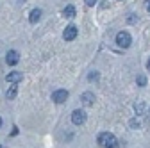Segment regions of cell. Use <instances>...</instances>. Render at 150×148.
<instances>
[{
	"label": "cell",
	"mask_w": 150,
	"mask_h": 148,
	"mask_svg": "<svg viewBox=\"0 0 150 148\" xmlns=\"http://www.w3.org/2000/svg\"><path fill=\"white\" fill-rule=\"evenodd\" d=\"M98 144H100L102 148H116V146H118V141H116V137L112 136V134L102 132V134L98 136Z\"/></svg>",
	"instance_id": "1"
},
{
	"label": "cell",
	"mask_w": 150,
	"mask_h": 148,
	"mask_svg": "<svg viewBox=\"0 0 150 148\" xmlns=\"http://www.w3.org/2000/svg\"><path fill=\"white\" fill-rule=\"evenodd\" d=\"M116 43H118V47H122V48H129L130 43H132V38H130L129 32L122 30V32L116 34Z\"/></svg>",
	"instance_id": "2"
},
{
	"label": "cell",
	"mask_w": 150,
	"mask_h": 148,
	"mask_svg": "<svg viewBox=\"0 0 150 148\" xmlns=\"http://www.w3.org/2000/svg\"><path fill=\"white\" fill-rule=\"evenodd\" d=\"M66 98H68V91L66 89H57V91L52 93V100L55 104H63V102H66Z\"/></svg>",
	"instance_id": "3"
},
{
	"label": "cell",
	"mask_w": 150,
	"mask_h": 148,
	"mask_svg": "<svg viewBox=\"0 0 150 148\" xmlns=\"http://www.w3.org/2000/svg\"><path fill=\"white\" fill-rule=\"evenodd\" d=\"M71 121L75 125H82L86 121V113H84V111H81V109H75L73 113H71Z\"/></svg>",
	"instance_id": "4"
},
{
	"label": "cell",
	"mask_w": 150,
	"mask_h": 148,
	"mask_svg": "<svg viewBox=\"0 0 150 148\" xmlns=\"http://www.w3.org/2000/svg\"><path fill=\"white\" fill-rule=\"evenodd\" d=\"M63 38L66 41H73L75 38H77V27H75V25H68L64 29V32H63Z\"/></svg>",
	"instance_id": "5"
},
{
	"label": "cell",
	"mask_w": 150,
	"mask_h": 148,
	"mask_svg": "<svg viewBox=\"0 0 150 148\" xmlns=\"http://www.w3.org/2000/svg\"><path fill=\"white\" fill-rule=\"evenodd\" d=\"M6 80L9 84H18V82L23 80V73H20V71H11V73H7V75H6Z\"/></svg>",
	"instance_id": "6"
},
{
	"label": "cell",
	"mask_w": 150,
	"mask_h": 148,
	"mask_svg": "<svg viewBox=\"0 0 150 148\" xmlns=\"http://www.w3.org/2000/svg\"><path fill=\"white\" fill-rule=\"evenodd\" d=\"M6 61H7V64H16L18 61H20V55H18V52L16 50H9L7 52V55H6Z\"/></svg>",
	"instance_id": "7"
},
{
	"label": "cell",
	"mask_w": 150,
	"mask_h": 148,
	"mask_svg": "<svg viewBox=\"0 0 150 148\" xmlns=\"http://www.w3.org/2000/svg\"><path fill=\"white\" fill-rule=\"evenodd\" d=\"M40 18H41V11L40 9H32L30 16H29V22L30 23H38V22H40Z\"/></svg>",
	"instance_id": "8"
},
{
	"label": "cell",
	"mask_w": 150,
	"mask_h": 148,
	"mask_svg": "<svg viewBox=\"0 0 150 148\" xmlns=\"http://www.w3.org/2000/svg\"><path fill=\"white\" fill-rule=\"evenodd\" d=\"M93 100H95V95L89 93V91L82 95V102H84V105H91V104H93Z\"/></svg>",
	"instance_id": "9"
},
{
	"label": "cell",
	"mask_w": 150,
	"mask_h": 148,
	"mask_svg": "<svg viewBox=\"0 0 150 148\" xmlns=\"http://www.w3.org/2000/svg\"><path fill=\"white\" fill-rule=\"evenodd\" d=\"M63 14H64L66 18H73V16H75V7H73V6H66L64 11H63Z\"/></svg>",
	"instance_id": "10"
},
{
	"label": "cell",
	"mask_w": 150,
	"mask_h": 148,
	"mask_svg": "<svg viewBox=\"0 0 150 148\" xmlns=\"http://www.w3.org/2000/svg\"><path fill=\"white\" fill-rule=\"evenodd\" d=\"M6 95H7V98H9V100H13V98L16 97V84H13V86L7 89V93H6Z\"/></svg>",
	"instance_id": "11"
},
{
	"label": "cell",
	"mask_w": 150,
	"mask_h": 148,
	"mask_svg": "<svg viewBox=\"0 0 150 148\" xmlns=\"http://www.w3.org/2000/svg\"><path fill=\"white\" fill-rule=\"evenodd\" d=\"M136 82H138V86H146V77H145V75H139V77L136 79Z\"/></svg>",
	"instance_id": "12"
},
{
	"label": "cell",
	"mask_w": 150,
	"mask_h": 148,
	"mask_svg": "<svg viewBox=\"0 0 150 148\" xmlns=\"http://www.w3.org/2000/svg\"><path fill=\"white\" fill-rule=\"evenodd\" d=\"M134 109H136V113H138V114H143V111H145V104H136V105H134Z\"/></svg>",
	"instance_id": "13"
},
{
	"label": "cell",
	"mask_w": 150,
	"mask_h": 148,
	"mask_svg": "<svg viewBox=\"0 0 150 148\" xmlns=\"http://www.w3.org/2000/svg\"><path fill=\"white\" fill-rule=\"evenodd\" d=\"M130 127H132V128H138V127H139V121H138V120H130Z\"/></svg>",
	"instance_id": "14"
},
{
	"label": "cell",
	"mask_w": 150,
	"mask_h": 148,
	"mask_svg": "<svg viewBox=\"0 0 150 148\" xmlns=\"http://www.w3.org/2000/svg\"><path fill=\"white\" fill-rule=\"evenodd\" d=\"M97 0H86V6H95Z\"/></svg>",
	"instance_id": "15"
},
{
	"label": "cell",
	"mask_w": 150,
	"mask_h": 148,
	"mask_svg": "<svg viewBox=\"0 0 150 148\" xmlns=\"http://www.w3.org/2000/svg\"><path fill=\"white\" fill-rule=\"evenodd\" d=\"M93 79H98V73H91V75H89V80H93Z\"/></svg>",
	"instance_id": "16"
},
{
	"label": "cell",
	"mask_w": 150,
	"mask_h": 148,
	"mask_svg": "<svg viewBox=\"0 0 150 148\" xmlns=\"http://www.w3.org/2000/svg\"><path fill=\"white\" fill-rule=\"evenodd\" d=\"M127 20H129L130 23H134V22H136V16H129V18H127Z\"/></svg>",
	"instance_id": "17"
},
{
	"label": "cell",
	"mask_w": 150,
	"mask_h": 148,
	"mask_svg": "<svg viewBox=\"0 0 150 148\" xmlns=\"http://www.w3.org/2000/svg\"><path fill=\"white\" fill-rule=\"evenodd\" d=\"M145 9L150 11V0H146V2H145Z\"/></svg>",
	"instance_id": "18"
},
{
	"label": "cell",
	"mask_w": 150,
	"mask_h": 148,
	"mask_svg": "<svg viewBox=\"0 0 150 148\" xmlns=\"http://www.w3.org/2000/svg\"><path fill=\"white\" fill-rule=\"evenodd\" d=\"M146 70H148V71H150V61H148V63H146Z\"/></svg>",
	"instance_id": "19"
},
{
	"label": "cell",
	"mask_w": 150,
	"mask_h": 148,
	"mask_svg": "<svg viewBox=\"0 0 150 148\" xmlns=\"http://www.w3.org/2000/svg\"><path fill=\"white\" fill-rule=\"evenodd\" d=\"M0 127H2V118H0Z\"/></svg>",
	"instance_id": "20"
},
{
	"label": "cell",
	"mask_w": 150,
	"mask_h": 148,
	"mask_svg": "<svg viewBox=\"0 0 150 148\" xmlns=\"http://www.w3.org/2000/svg\"><path fill=\"white\" fill-rule=\"evenodd\" d=\"M20 2H27V0H20Z\"/></svg>",
	"instance_id": "21"
}]
</instances>
